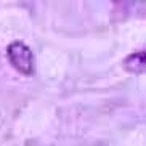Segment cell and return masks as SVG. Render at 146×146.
<instances>
[{"mask_svg": "<svg viewBox=\"0 0 146 146\" xmlns=\"http://www.w3.org/2000/svg\"><path fill=\"white\" fill-rule=\"evenodd\" d=\"M146 66V58H145V50L135 52L132 55H129L124 60V68L125 71H129L132 74H143Z\"/></svg>", "mask_w": 146, "mask_h": 146, "instance_id": "cell-2", "label": "cell"}, {"mask_svg": "<svg viewBox=\"0 0 146 146\" xmlns=\"http://www.w3.org/2000/svg\"><path fill=\"white\" fill-rule=\"evenodd\" d=\"M7 56L10 60V64L13 66L23 76H32L35 71L34 53L21 40H15L7 47Z\"/></svg>", "mask_w": 146, "mask_h": 146, "instance_id": "cell-1", "label": "cell"}]
</instances>
